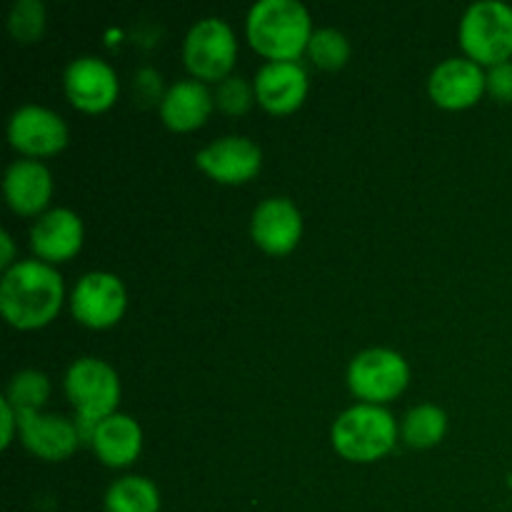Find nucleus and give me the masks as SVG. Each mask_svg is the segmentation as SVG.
Returning a JSON list of instances; mask_svg holds the SVG:
<instances>
[{
    "label": "nucleus",
    "mask_w": 512,
    "mask_h": 512,
    "mask_svg": "<svg viewBox=\"0 0 512 512\" xmlns=\"http://www.w3.org/2000/svg\"><path fill=\"white\" fill-rule=\"evenodd\" d=\"M65 300L63 275L43 260H18L0 283V313L18 330L48 325Z\"/></svg>",
    "instance_id": "f257e3e1"
},
{
    "label": "nucleus",
    "mask_w": 512,
    "mask_h": 512,
    "mask_svg": "<svg viewBox=\"0 0 512 512\" xmlns=\"http://www.w3.org/2000/svg\"><path fill=\"white\" fill-rule=\"evenodd\" d=\"M248 40L268 60H298L313 38V20L298 0H258L250 8Z\"/></svg>",
    "instance_id": "f03ea898"
},
{
    "label": "nucleus",
    "mask_w": 512,
    "mask_h": 512,
    "mask_svg": "<svg viewBox=\"0 0 512 512\" xmlns=\"http://www.w3.org/2000/svg\"><path fill=\"white\" fill-rule=\"evenodd\" d=\"M333 448L350 463H375L398 443V423L383 405L360 403L333 423Z\"/></svg>",
    "instance_id": "7ed1b4c3"
},
{
    "label": "nucleus",
    "mask_w": 512,
    "mask_h": 512,
    "mask_svg": "<svg viewBox=\"0 0 512 512\" xmlns=\"http://www.w3.org/2000/svg\"><path fill=\"white\" fill-rule=\"evenodd\" d=\"M460 45L478 65L508 63L512 58V5L500 0H480L465 10L460 20Z\"/></svg>",
    "instance_id": "20e7f679"
},
{
    "label": "nucleus",
    "mask_w": 512,
    "mask_h": 512,
    "mask_svg": "<svg viewBox=\"0 0 512 512\" xmlns=\"http://www.w3.org/2000/svg\"><path fill=\"white\" fill-rule=\"evenodd\" d=\"M65 395L73 403L75 418L103 423L118 410V373L100 358H78L65 373Z\"/></svg>",
    "instance_id": "39448f33"
},
{
    "label": "nucleus",
    "mask_w": 512,
    "mask_h": 512,
    "mask_svg": "<svg viewBox=\"0 0 512 512\" xmlns=\"http://www.w3.org/2000/svg\"><path fill=\"white\" fill-rule=\"evenodd\" d=\"M410 383V365L390 348H370L355 355L348 365V385L358 400L383 405L398 398Z\"/></svg>",
    "instance_id": "423d86ee"
},
{
    "label": "nucleus",
    "mask_w": 512,
    "mask_h": 512,
    "mask_svg": "<svg viewBox=\"0 0 512 512\" xmlns=\"http://www.w3.org/2000/svg\"><path fill=\"white\" fill-rule=\"evenodd\" d=\"M238 40L233 28L223 18H203L188 30L183 43V60L195 80H225L230 78Z\"/></svg>",
    "instance_id": "0eeeda50"
},
{
    "label": "nucleus",
    "mask_w": 512,
    "mask_h": 512,
    "mask_svg": "<svg viewBox=\"0 0 512 512\" xmlns=\"http://www.w3.org/2000/svg\"><path fill=\"white\" fill-rule=\"evenodd\" d=\"M125 308H128V293L123 280L103 270L83 275L70 295L73 318L93 330L113 328L125 315Z\"/></svg>",
    "instance_id": "6e6552de"
},
{
    "label": "nucleus",
    "mask_w": 512,
    "mask_h": 512,
    "mask_svg": "<svg viewBox=\"0 0 512 512\" xmlns=\"http://www.w3.org/2000/svg\"><path fill=\"white\" fill-rule=\"evenodd\" d=\"M68 125L43 105H20L8 120V140L15 150L28 158H45L55 155L68 145Z\"/></svg>",
    "instance_id": "1a4fd4ad"
},
{
    "label": "nucleus",
    "mask_w": 512,
    "mask_h": 512,
    "mask_svg": "<svg viewBox=\"0 0 512 512\" xmlns=\"http://www.w3.org/2000/svg\"><path fill=\"white\" fill-rule=\"evenodd\" d=\"M65 95L83 113H103L118 100V75L105 60L80 55L65 68Z\"/></svg>",
    "instance_id": "9d476101"
},
{
    "label": "nucleus",
    "mask_w": 512,
    "mask_h": 512,
    "mask_svg": "<svg viewBox=\"0 0 512 512\" xmlns=\"http://www.w3.org/2000/svg\"><path fill=\"white\" fill-rule=\"evenodd\" d=\"M198 168L223 185H240L253 180L263 168V153L243 135H228L198 153Z\"/></svg>",
    "instance_id": "9b49d317"
},
{
    "label": "nucleus",
    "mask_w": 512,
    "mask_h": 512,
    "mask_svg": "<svg viewBox=\"0 0 512 512\" xmlns=\"http://www.w3.org/2000/svg\"><path fill=\"white\" fill-rule=\"evenodd\" d=\"M488 90V73L470 58H448L430 73L428 93L440 108L465 110Z\"/></svg>",
    "instance_id": "f8f14e48"
},
{
    "label": "nucleus",
    "mask_w": 512,
    "mask_h": 512,
    "mask_svg": "<svg viewBox=\"0 0 512 512\" xmlns=\"http://www.w3.org/2000/svg\"><path fill=\"white\" fill-rule=\"evenodd\" d=\"M255 100L273 115H288L308 95V70L298 60H268L255 73Z\"/></svg>",
    "instance_id": "ddd939ff"
},
{
    "label": "nucleus",
    "mask_w": 512,
    "mask_h": 512,
    "mask_svg": "<svg viewBox=\"0 0 512 512\" xmlns=\"http://www.w3.org/2000/svg\"><path fill=\"white\" fill-rule=\"evenodd\" d=\"M18 433L25 448L38 455L40 460H48V463L68 460L80 445L75 420L63 418V415L40 413V410L18 413Z\"/></svg>",
    "instance_id": "4468645a"
},
{
    "label": "nucleus",
    "mask_w": 512,
    "mask_h": 512,
    "mask_svg": "<svg viewBox=\"0 0 512 512\" xmlns=\"http://www.w3.org/2000/svg\"><path fill=\"white\" fill-rule=\"evenodd\" d=\"M250 235L270 255H288L303 238V215L288 198H268L255 208Z\"/></svg>",
    "instance_id": "2eb2a0df"
},
{
    "label": "nucleus",
    "mask_w": 512,
    "mask_h": 512,
    "mask_svg": "<svg viewBox=\"0 0 512 512\" xmlns=\"http://www.w3.org/2000/svg\"><path fill=\"white\" fill-rule=\"evenodd\" d=\"M83 220L68 208H53L38 218L30 230V248L43 263H65L83 248Z\"/></svg>",
    "instance_id": "dca6fc26"
},
{
    "label": "nucleus",
    "mask_w": 512,
    "mask_h": 512,
    "mask_svg": "<svg viewBox=\"0 0 512 512\" xmlns=\"http://www.w3.org/2000/svg\"><path fill=\"white\" fill-rule=\"evenodd\" d=\"M215 108V95L203 80H175L160 98V118L175 133L205 125Z\"/></svg>",
    "instance_id": "f3484780"
},
{
    "label": "nucleus",
    "mask_w": 512,
    "mask_h": 512,
    "mask_svg": "<svg viewBox=\"0 0 512 512\" xmlns=\"http://www.w3.org/2000/svg\"><path fill=\"white\" fill-rule=\"evenodd\" d=\"M3 193L10 210L18 215H38L48 208L53 178L40 160H15L3 178Z\"/></svg>",
    "instance_id": "a211bd4d"
},
{
    "label": "nucleus",
    "mask_w": 512,
    "mask_h": 512,
    "mask_svg": "<svg viewBox=\"0 0 512 512\" xmlns=\"http://www.w3.org/2000/svg\"><path fill=\"white\" fill-rule=\"evenodd\" d=\"M90 448L108 468H128L143 450V430L130 415L115 413L98 425Z\"/></svg>",
    "instance_id": "6ab92c4d"
},
{
    "label": "nucleus",
    "mask_w": 512,
    "mask_h": 512,
    "mask_svg": "<svg viewBox=\"0 0 512 512\" xmlns=\"http://www.w3.org/2000/svg\"><path fill=\"white\" fill-rule=\"evenodd\" d=\"M105 512H160V490L143 475H125L105 493Z\"/></svg>",
    "instance_id": "aec40b11"
},
{
    "label": "nucleus",
    "mask_w": 512,
    "mask_h": 512,
    "mask_svg": "<svg viewBox=\"0 0 512 512\" xmlns=\"http://www.w3.org/2000/svg\"><path fill=\"white\" fill-rule=\"evenodd\" d=\"M448 433V415L433 403L418 405L403 420V440L410 448H433Z\"/></svg>",
    "instance_id": "412c9836"
},
{
    "label": "nucleus",
    "mask_w": 512,
    "mask_h": 512,
    "mask_svg": "<svg viewBox=\"0 0 512 512\" xmlns=\"http://www.w3.org/2000/svg\"><path fill=\"white\" fill-rule=\"evenodd\" d=\"M50 398V380L40 370H20L13 375L5 390V400L15 408V413L23 410L43 408L45 400Z\"/></svg>",
    "instance_id": "4be33fe9"
},
{
    "label": "nucleus",
    "mask_w": 512,
    "mask_h": 512,
    "mask_svg": "<svg viewBox=\"0 0 512 512\" xmlns=\"http://www.w3.org/2000/svg\"><path fill=\"white\" fill-rule=\"evenodd\" d=\"M308 55L318 68L340 70L350 60V43L340 30L320 28L310 38Z\"/></svg>",
    "instance_id": "5701e85b"
},
{
    "label": "nucleus",
    "mask_w": 512,
    "mask_h": 512,
    "mask_svg": "<svg viewBox=\"0 0 512 512\" xmlns=\"http://www.w3.org/2000/svg\"><path fill=\"white\" fill-rule=\"evenodd\" d=\"M8 28L18 43H35L45 30V5L40 0H18L10 10Z\"/></svg>",
    "instance_id": "b1692460"
},
{
    "label": "nucleus",
    "mask_w": 512,
    "mask_h": 512,
    "mask_svg": "<svg viewBox=\"0 0 512 512\" xmlns=\"http://www.w3.org/2000/svg\"><path fill=\"white\" fill-rule=\"evenodd\" d=\"M255 103V85L248 83L243 75H230L220 80L215 90V105L228 115L248 113L250 105Z\"/></svg>",
    "instance_id": "393cba45"
},
{
    "label": "nucleus",
    "mask_w": 512,
    "mask_h": 512,
    "mask_svg": "<svg viewBox=\"0 0 512 512\" xmlns=\"http://www.w3.org/2000/svg\"><path fill=\"white\" fill-rule=\"evenodd\" d=\"M488 93L500 103H512V63L493 65L488 70Z\"/></svg>",
    "instance_id": "a878e982"
},
{
    "label": "nucleus",
    "mask_w": 512,
    "mask_h": 512,
    "mask_svg": "<svg viewBox=\"0 0 512 512\" xmlns=\"http://www.w3.org/2000/svg\"><path fill=\"white\" fill-rule=\"evenodd\" d=\"M0 410H3V448H8L10 443H13V435H15V428H18V413H15L13 405L8 403V400H0Z\"/></svg>",
    "instance_id": "bb28decb"
},
{
    "label": "nucleus",
    "mask_w": 512,
    "mask_h": 512,
    "mask_svg": "<svg viewBox=\"0 0 512 512\" xmlns=\"http://www.w3.org/2000/svg\"><path fill=\"white\" fill-rule=\"evenodd\" d=\"M0 245H3V255H0V265H3L5 270L13 268V260H15V245H13V238H10V233H0Z\"/></svg>",
    "instance_id": "cd10ccee"
}]
</instances>
